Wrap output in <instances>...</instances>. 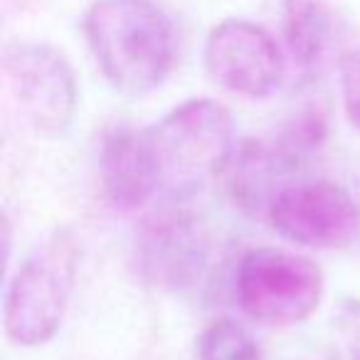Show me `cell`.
I'll list each match as a JSON object with an SVG mask.
<instances>
[{
	"label": "cell",
	"mask_w": 360,
	"mask_h": 360,
	"mask_svg": "<svg viewBox=\"0 0 360 360\" xmlns=\"http://www.w3.org/2000/svg\"><path fill=\"white\" fill-rule=\"evenodd\" d=\"M210 240L186 205H163L143 220L136 237V262L148 284L183 291L202 279Z\"/></svg>",
	"instance_id": "cell-6"
},
{
	"label": "cell",
	"mask_w": 360,
	"mask_h": 360,
	"mask_svg": "<svg viewBox=\"0 0 360 360\" xmlns=\"http://www.w3.org/2000/svg\"><path fill=\"white\" fill-rule=\"evenodd\" d=\"M3 77L20 116L42 136L70 129L77 109V84L67 57L45 42H22L6 52Z\"/></svg>",
	"instance_id": "cell-5"
},
{
	"label": "cell",
	"mask_w": 360,
	"mask_h": 360,
	"mask_svg": "<svg viewBox=\"0 0 360 360\" xmlns=\"http://www.w3.org/2000/svg\"><path fill=\"white\" fill-rule=\"evenodd\" d=\"M291 170L276 143H266L259 139L237 141L227 153L225 163L217 175L222 178L225 193L245 215L259 217L269 215L271 200L281 188L276 180Z\"/></svg>",
	"instance_id": "cell-10"
},
{
	"label": "cell",
	"mask_w": 360,
	"mask_h": 360,
	"mask_svg": "<svg viewBox=\"0 0 360 360\" xmlns=\"http://www.w3.org/2000/svg\"><path fill=\"white\" fill-rule=\"evenodd\" d=\"M340 94L345 116L353 129L360 131V47H353L340 57Z\"/></svg>",
	"instance_id": "cell-13"
},
{
	"label": "cell",
	"mask_w": 360,
	"mask_h": 360,
	"mask_svg": "<svg viewBox=\"0 0 360 360\" xmlns=\"http://www.w3.org/2000/svg\"><path fill=\"white\" fill-rule=\"evenodd\" d=\"M202 60L217 86L247 99L271 96L286 75L284 55L274 37L257 22L237 18L212 27Z\"/></svg>",
	"instance_id": "cell-8"
},
{
	"label": "cell",
	"mask_w": 360,
	"mask_h": 360,
	"mask_svg": "<svg viewBox=\"0 0 360 360\" xmlns=\"http://www.w3.org/2000/svg\"><path fill=\"white\" fill-rule=\"evenodd\" d=\"M198 360H262L255 335L235 319H215L200 330L195 345Z\"/></svg>",
	"instance_id": "cell-12"
},
{
	"label": "cell",
	"mask_w": 360,
	"mask_h": 360,
	"mask_svg": "<svg viewBox=\"0 0 360 360\" xmlns=\"http://www.w3.org/2000/svg\"><path fill=\"white\" fill-rule=\"evenodd\" d=\"M323 289L321 266L296 252L259 247L237 266V301L250 319L266 326L306 321L319 309Z\"/></svg>",
	"instance_id": "cell-3"
},
{
	"label": "cell",
	"mask_w": 360,
	"mask_h": 360,
	"mask_svg": "<svg viewBox=\"0 0 360 360\" xmlns=\"http://www.w3.org/2000/svg\"><path fill=\"white\" fill-rule=\"evenodd\" d=\"M284 40L294 65L304 75L316 72L326 60L333 35V22L321 0H286Z\"/></svg>",
	"instance_id": "cell-11"
},
{
	"label": "cell",
	"mask_w": 360,
	"mask_h": 360,
	"mask_svg": "<svg viewBox=\"0 0 360 360\" xmlns=\"http://www.w3.org/2000/svg\"><path fill=\"white\" fill-rule=\"evenodd\" d=\"M150 141L163 170V183L191 186L207 173H217L232 150V116L215 99L178 104L153 129Z\"/></svg>",
	"instance_id": "cell-4"
},
{
	"label": "cell",
	"mask_w": 360,
	"mask_h": 360,
	"mask_svg": "<svg viewBox=\"0 0 360 360\" xmlns=\"http://www.w3.org/2000/svg\"><path fill=\"white\" fill-rule=\"evenodd\" d=\"M99 175L104 195L116 210L134 212L155 195L163 170L148 131L114 126L99 148Z\"/></svg>",
	"instance_id": "cell-9"
},
{
	"label": "cell",
	"mask_w": 360,
	"mask_h": 360,
	"mask_svg": "<svg viewBox=\"0 0 360 360\" xmlns=\"http://www.w3.org/2000/svg\"><path fill=\"white\" fill-rule=\"evenodd\" d=\"M340 360H360V301H345L335 319Z\"/></svg>",
	"instance_id": "cell-14"
},
{
	"label": "cell",
	"mask_w": 360,
	"mask_h": 360,
	"mask_svg": "<svg viewBox=\"0 0 360 360\" xmlns=\"http://www.w3.org/2000/svg\"><path fill=\"white\" fill-rule=\"evenodd\" d=\"M266 217L284 240L319 250L345 247L360 232L358 202L330 180H296L284 186Z\"/></svg>",
	"instance_id": "cell-7"
},
{
	"label": "cell",
	"mask_w": 360,
	"mask_h": 360,
	"mask_svg": "<svg viewBox=\"0 0 360 360\" xmlns=\"http://www.w3.org/2000/svg\"><path fill=\"white\" fill-rule=\"evenodd\" d=\"M84 35L101 75L124 94H148L173 72L178 37L155 0H94Z\"/></svg>",
	"instance_id": "cell-1"
},
{
	"label": "cell",
	"mask_w": 360,
	"mask_h": 360,
	"mask_svg": "<svg viewBox=\"0 0 360 360\" xmlns=\"http://www.w3.org/2000/svg\"><path fill=\"white\" fill-rule=\"evenodd\" d=\"M77 274V245L55 232L18 266L3 301L6 333L18 345H42L60 330Z\"/></svg>",
	"instance_id": "cell-2"
}]
</instances>
